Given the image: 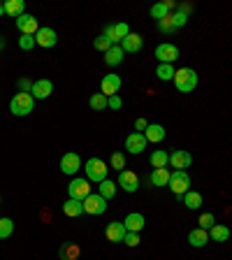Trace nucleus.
I'll return each instance as SVG.
<instances>
[{"label": "nucleus", "mask_w": 232, "mask_h": 260, "mask_svg": "<svg viewBox=\"0 0 232 260\" xmlns=\"http://www.w3.org/2000/svg\"><path fill=\"white\" fill-rule=\"evenodd\" d=\"M5 47V38H3V35H0V49Z\"/></svg>", "instance_id": "46"}, {"label": "nucleus", "mask_w": 232, "mask_h": 260, "mask_svg": "<svg viewBox=\"0 0 232 260\" xmlns=\"http://www.w3.org/2000/svg\"><path fill=\"white\" fill-rule=\"evenodd\" d=\"M207 242H209V233H207V230H202V228H195V230H190V233H188V244H190V246H195V249L205 246Z\"/></svg>", "instance_id": "23"}, {"label": "nucleus", "mask_w": 232, "mask_h": 260, "mask_svg": "<svg viewBox=\"0 0 232 260\" xmlns=\"http://www.w3.org/2000/svg\"><path fill=\"white\" fill-rule=\"evenodd\" d=\"M156 58L160 60V63H170L172 65L174 60L179 58V47H174L172 42H162L156 47Z\"/></svg>", "instance_id": "8"}, {"label": "nucleus", "mask_w": 232, "mask_h": 260, "mask_svg": "<svg viewBox=\"0 0 232 260\" xmlns=\"http://www.w3.org/2000/svg\"><path fill=\"white\" fill-rule=\"evenodd\" d=\"M144 137L146 142H151V144H158V142L165 140V128L160 123H149L144 130Z\"/></svg>", "instance_id": "21"}, {"label": "nucleus", "mask_w": 232, "mask_h": 260, "mask_svg": "<svg viewBox=\"0 0 232 260\" xmlns=\"http://www.w3.org/2000/svg\"><path fill=\"white\" fill-rule=\"evenodd\" d=\"M170 188H172L174 195H186L190 190V177L186 170H174L172 174H170Z\"/></svg>", "instance_id": "4"}, {"label": "nucleus", "mask_w": 232, "mask_h": 260, "mask_svg": "<svg viewBox=\"0 0 232 260\" xmlns=\"http://www.w3.org/2000/svg\"><path fill=\"white\" fill-rule=\"evenodd\" d=\"M158 30H160V32H165V35H170V32H174V30H177V28L172 26V19H170V16H168V19H160V21H158Z\"/></svg>", "instance_id": "40"}, {"label": "nucleus", "mask_w": 232, "mask_h": 260, "mask_svg": "<svg viewBox=\"0 0 232 260\" xmlns=\"http://www.w3.org/2000/svg\"><path fill=\"white\" fill-rule=\"evenodd\" d=\"M93 190H91V181L88 179H72L70 181V186H68V195H70L72 200H86L88 195H91Z\"/></svg>", "instance_id": "5"}, {"label": "nucleus", "mask_w": 232, "mask_h": 260, "mask_svg": "<svg viewBox=\"0 0 232 260\" xmlns=\"http://www.w3.org/2000/svg\"><path fill=\"white\" fill-rule=\"evenodd\" d=\"M184 205L188 207L190 211H195V209H200L202 207V195L197 193V190H188V193L184 195Z\"/></svg>", "instance_id": "31"}, {"label": "nucleus", "mask_w": 232, "mask_h": 260, "mask_svg": "<svg viewBox=\"0 0 232 260\" xmlns=\"http://www.w3.org/2000/svg\"><path fill=\"white\" fill-rule=\"evenodd\" d=\"M107 211V200H105L100 193H91L84 200V214H91V216H100Z\"/></svg>", "instance_id": "6"}, {"label": "nucleus", "mask_w": 232, "mask_h": 260, "mask_svg": "<svg viewBox=\"0 0 232 260\" xmlns=\"http://www.w3.org/2000/svg\"><path fill=\"white\" fill-rule=\"evenodd\" d=\"M119 186L125 193H135L140 188V177L132 170H123V172H119Z\"/></svg>", "instance_id": "10"}, {"label": "nucleus", "mask_w": 232, "mask_h": 260, "mask_svg": "<svg viewBox=\"0 0 232 260\" xmlns=\"http://www.w3.org/2000/svg\"><path fill=\"white\" fill-rule=\"evenodd\" d=\"M109 165H112L114 170H119V172H123V170H125V156H123V153H114L112 160H109Z\"/></svg>", "instance_id": "37"}, {"label": "nucleus", "mask_w": 232, "mask_h": 260, "mask_svg": "<svg viewBox=\"0 0 232 260\" xmlns=\"http://www.w3.org/2000/svg\"><path fill=\"white\" fill-rule=\"evenodd\" d=\"M123 49H121V44H114L112 49H109L107 54H105V63L109 65V68H116V65L123 63Z\"/></svg>", "instance_id": "22"}, {"label": "nucleus", "mask_w": 232, "mask_h": 260, "mask_svg": "<svg viewBox=\"0 0 232 260\" xmlns=\"http://www.w3.org/2000/svg\"><path fill=\"white\" fill-rule=\"evenodd\" d=\"M125 225H123V221H112L107 225V230H105V237L109 239V242H114V244H119V242H123L125 239Z\"/></svg>", "instance_id": "17"}, {"label": "nucleus", "mask_w": 232, "mask_h": 260, "mask_svg": "<svg viewBox=\"0 0 232 260\" xmlns=\"http://www.w3.org/2000/svg\"><path fill=\"white\" fill-rule=\"evenodd\" d=\"M142 47H144V38H142L140 32H130L128 38L121 42L123 54H137V51H142Z\"/></svg>", "instance_id": "18"}, {"label": "nucleus", "mask_w": 232, "mask_h": 260, "mask_svg": "<svg viewBox=\"0 0 232 260\" xmlns=\"http://www.w3.org/2000/svg\"><path fill=\"white\" fill-rule=\"evenodd\" d=\"M105 35L112 40V44H121L130 35V26H128V23H123V21H121V23H112V26L105 28Z\"/></svg>", "instance_id": "7"}, {"label": "nucleus", "mask_w": 232, "mask_h": 260, "mask_svg": "<svg viewBox=\"0 0 232 260\" xmlns=\"http://www.w3.org/2000/svg\"><path fill=\"white\" fill-rule=\"evenodd\" d=\"M170 165L174 170H186L193 165V156L188 151H184V149H177V151L170 153Z\"/></svg>", "instance_id": "14"}, {"label": "nucleus", "mask_w": 232, "mask_h": 260, "mask_svg": "<svg viewBox=\"0 0 232 260\" xmlns=\"http://www.w3.org/2000/svg\"><path fill=\"white\" fill-rule=\"evenodd\" d=\"M35 35H21V38H19V47L23 49V51H30L32 47H35Z\"/></svg>", "instance_id": "38"}, {"label": "nucleus", "mask_w": 232, "mask_h": 260, "mask_svg": "<svg viewBox=\"0 0 232 260\" xmlns=\"http://www.w3.org/2000/svg\"><path fill=\"white\" fill-rule=\"evenodd\" d=\"M5 14L14 16V19L23 16L26 14V3H23V0H7L5 3Z\"/></svg>", "instance_id": "25"}, {"label": "nucleus", "mask_w": 232, "mask_h": 260, "mask_svg": "<svg viewBox=\"0 0 232 260\" xmlns=\"http://www.w3.org/2000/svg\"><path fill=\"white\" fill-rule=\"evenodd\" d=\"M149 162H151V168L158 170V168H168L170 165V153L162 151V149H156V151L151 153V158H149Z\"/></svg>", "instance_id": "26"}, {"label": "nucleus", "mask_w": 232, "mask_h": 260, "mask_svg": "<svg viewBox=\"0 0 232 260\" xmlns=\"http://www.w3.org/2000/svg\"><path fill=\"white\" fill-rule=\"evenodd\" d=\"M35 42H38L42 49H51V47H56V42H58V35H56L54 28H40V30L35 32Z\"/></svg>", "instance_id": "13"}, {"label": "nucleus", "mask_w": 232, "mask_h": 260, "mask_svg": "<svg viewBox=\"0 0 232 260\" xmlns=\"http://www.w3.org/2000/svg\"><path fill=\"white\" fill-rule=\"evenodd\" d=\"M97 193H100L105 200L109 202L114 195H116V184H114V181H109V179H105V181H100V184H97Z\"/></svg>", "instance_id": "30"}, {"label": "nucleus", "mask_w": 232, "mask_h": 260, "mask_svg": "<svg viewBox=\"0 0 232 260\" xmlns=\"http://www.w3.org/2000/svg\"><path fill=\"white\" fill-rule=\"evenodd\" d=\"M88 105H91V109H95V112H103V109H107V95H103V93H93L91 100H88Z\"/></svg>", "instance_id": "33"}, {"label": "nucleus", "mask_w": 232, "mask_h": 260, "mask_svg": "<svg viewBox=\"0 0 232 260\" xmlns=\"http://www.w3.org/2000/svg\"><path fill=\"white\" fill-rule=\"evenodd\" d=\"M174 86H177V91L181 93H190L195 91V86H197V72L190 70V68H181V70L174 72Z\"/></svg>", "instance_id": "1"}, {"label": "nucleus", "mask_w": 232, "mask_h": 260, "mask_svg": "<svg viewBox=\"0 0 232 260\" xmlns=\"http://www.w3.org/2000/svg\"><path fill=\"white\" fill-rule=\"evenodd\" d=\"M54 93V84L49 79H38L32 81V88H30V95L35 98V100H44V98H49Z\"/></svg>", "instance_id": "15"}, {"label": "nucleus", "mask_w": 232, "mask_h": 260, "mask_svg": "<svg viewBox=\"0 0 232 260\" xmlns=\"http://www.w3.org/2000/svg\"><path fill=\"white\" fill-rule=\"evenodd\" d=\"M172 7H174L172 0H165V3H156V5L149 10V14H151V19L160 21V19H168V16L172 14Z\"/></svg>", "instance_id": "20"}, {"label": "nucleus", "mask_w": 232, "mask_h": 260, "mask_svg": "<svg viewBox=\"0 0 232 260\" xmlns=\"http://www.w3.org/2000/svg\"><path fill=\"white\" fill-rule=\"evenodd\" d=\"M197 223H200L202 230H211V228L216 225V218H214V214H202Z\"/></svg>", "instance_id": "39"}, {"label": "nucleus", "mask_w": 232, "mask_h": 260, "mask_svg": "<svg viewBox=\"0 0 232 260\" xmlns=\"http://www.w3.org/2000/svg\"><path fill=\"white\" fill-rule=\"evenodd\" d=\"M146 125H149V121H146V119H137L135 121V133H144Z\"/></svg>", "instance_id": "44"}, {"label": "nucleus", "mask_w": 232, "mask_h": 260, "mask_svg": "<svg viewBox=\"0 0 232 260\" xmlns=\"http://www.w3.org/2000/svg\"><path fill=\"white\" fill-rule=\"evenodd\" d=\"M35 107V98L30 93H16L14 98L10 100V112L14 116H28Z\"/></svg>", "instance_id": "2"}, {"label": "nucleus", "mask_w": 232, "mask_h": 260, "mask_svg": "<svg viewBox=\"0 0 232 260\" xmlns=\"http://www.w3.org/2000/svg\"><path fill=\"white\" fill-rule=\"evenodd\" d=\"M146 137L144 133H132V135L125 137V149H128V153H142L146 149Z\"/></svg>", "instance_id": "16"}, {"label": "nucleus", "mask_w": 232, "mask_h": 260, "mask_svg": "<svg viewBox=\"0 0 232 260\" xmlns=\"http://www.w3.org/2000/svg\"><path fill=\"white\" fill-rule=\"evenodd\" d=\"M0 14H5V3H0Z\"/></svg>", "instance_id": "45"}, {"label": "nucleus", "mask_w": 232, "mask_h": 260, "mask_svg": "<svg viewBox=\"0 0 232 260\" xmlns=\"http://www.w3.org/2000/svg\"><path fill=\"white\" fill-rule=\"evenodd\" d=\"M123 225H125V230H128V233H142V230H144V225H146V218L142 216V214H137V211H132V214H128V216H125Z\"/></svg>", "instance_id": "19"}, {"label": "nucleus", "mask_w": 232, "mask_h": 260, "mask_svg": "<svg viewBox=\"0 0 232 260\" xmlns=\"http://www.w3.org/2000/svg\"><path fill=\"white\" fill-rule=\"evenodd\" d=\"M84 170H86V179L88 181H93V184H100V181H105L107 179V162L100 160V158H88L86 162H84Z\"/></svg>", "instance_id": "3"}, {"label": "nucleus", "mask_w": 232, "mask_h": 260, "mask_svg": "<svg viewBox=\"0 0 232 260\" xmlns=\"http://www.w3.org/2000/svg\"><path fill=\"white\" fill-rule=\"evenodd\" d=\"M174 72L177 70H174V65H170V63H158V68H156V75L160 81H172Z\"/></svg>", "instance_id": "32"}, {"label": "nucleus", "mask_w": 232, "mask_h": 260, "mask_svg": "<svg viewBox=\"0 0 232 260\" xmlns=\"http://www.w3.org/2000/svg\"><path fill=\"white\" fill-rule=\"evenodd\" d=\"M209 237L214 239V242H227V237H230V228L216 223V225L209 230Z\"/></svg>", "instance_id": "29"}, {"label": "nucleus", "mask_w": 232, "mask_h": 260, "mask_svg": "<svg viewBox=\"0 0 232 260\" xmlns=\"http://www.w3.org/2000/svg\"><path fill=\"white\" fill-rule=\"evenodd\" d=\"M170 170L168 168H158V170H153L151 172V184L153 186H168L170 184Z\"/></svg>", "instance_id": "28"}, {"label": "nucleus", "mask_w": 232, "mask_h": 260, "mask_svg": "<svg viewBox=\"0 0 232 260\" xmlns=\"http://www.w3.org/2000/svg\"><path fill=\"white\" fill-rule=\"evenodd\" d=\"M79 168H84V162H81L79 153L68 151L63 158H60V170H63L65 174H77V172H79Z\"/></svg>", "instance_id": "9"}, {"label": "nucleus", "mask_w": 232, "mask_h": 260, "mask_svg": "<svg viewBox=\"0 0 232 260\" xmlns=\"http://www.w3.org/2000/svg\"><path fill=\"white\" fill-rule=\"evenodd\" d=\"M16 28H19L21 35H35V32L40 30V23H38V19H35L32 14H23V16L16 19Z\"/></svg>", "instance_id": "12"}, {"label": "nucleus", "mask_w": 232, "mask_h": 260, "mask_svg": "<svg viewBox=\"0 0 232 260\" xmlns=\"http://www.w3.org/2000/svg\"><path fill=\"white\" fill-rule=\"evenodd\" d=\"M123 244H128V246H137V244H140V233H125Z\"/></svg>", "instance_id": "42"}, {"label": "nucleus", "mask_w": 232, "mask_h": 260, "mask_svg": "<svg viewBox=\"0 0 232 260\" xmlns=\"http://www.w3.org/2000/svg\"><path fill=\"white\" fill-rule=\"evenodd\" d=\"M119 88H121V77L119 75H105L103 81H100V93H103V95H107V98L116 95V93H119Z\"/></svg>", "instance_id": "11"}, {"label": "nucleus", "mask_w": 232, "mask_h": 260, "mask_svg": "<svg viewBox=\"0 0 232 260\" xmlns=\"http://www.w3.org/2000/svg\"><path fill=\"white\" fill-rule=\"evenodd\" d=\"M107 107H109V109H116V112H119V109L123 107V100H121L119 95H112V98H107Z\"/></svg>", "instance_id": "41"}, {"label": "nucleus", "mask_w": 232, "mask_h": 260, "mask_svg": "<svg viewBox=\"0 0 232 260\" xmlns=\"http://www.w3.org/2000/svg\"><path fill=\"white\" fill-rule=\"evenodd\" d=\"M63 214L65 216H70V218H77V216H81V214H84V202L81 200H68L63 205Z\"/></svg>", "instance_id": "24"}, {"label": "nucleus", "mask_w": 232, "mask_h": 260, "mask_svg": "<svg viewBox=\"0 0 232 260\" xmlns=\"http://www.w3.org/2000/svg\"><path fill=\"white\" fill-rule=\"evenodd\" d=\"M79 253H81V249L75 242H65L63 246H60V260H77Z\"/></svg>", "instance_id": "27"}, {"label": "nucleus", "mask_w": 232, "mask_h": 260, "mask_svg": "<svg viewBox=\"0 0 232 260\" xmlns=\"http://www.w3.org/2000/svg\"><path fill=\"white\" fill-rule=\"evenodd\" d=\"M14 233V221L12 218H0V239H7Z\"/></svg>", "instance_id": "34"}, {"label": "nucleus", "mask_w": 232, "mask_h": 260, "mask_svg": "<svg viewBox=\"0 0 232 260\" xmlns=\"http://www.w3.org/2000/svg\"><path fill=\"white\" fill-rule=\"evenodd\" d=\"M30 88H32V81L30 79H26V77H23V79H19V91H21V93H30Z\"/></svg>", "instance_id": "43"}, {"label": "nucleus", "mask_w": 232, "mask_h": 260, "mask_svg": "<svg viewBox=\"0 0 232 260\" xmlns=\"http://www.w3.org/2000/svg\"><path fill=\"white\" fill-rule=\"evenodd\" d=\"M170 19H172V26H174V28H184L186 23H188V14H186V12H177V14H170Z\"/></svg>", "instance_id": "36"}, {"label": "nucleus", "mask_w": 232, "mask_h": 260, "mask_svg": "<svg viewBox=\"0 0 232 260\" xmlns=\"http://www.w3.org/2000/svg\"><path fill=\"white\" fill-rule=\"evenodd\" d=\"M93 47H95L97 51H103V54H107V51L114 47V44H112V40H109L107 35H105V32H103L100 38H95V42H93Z\"/></svg>", "instance_id": "35"}]
</instances>
